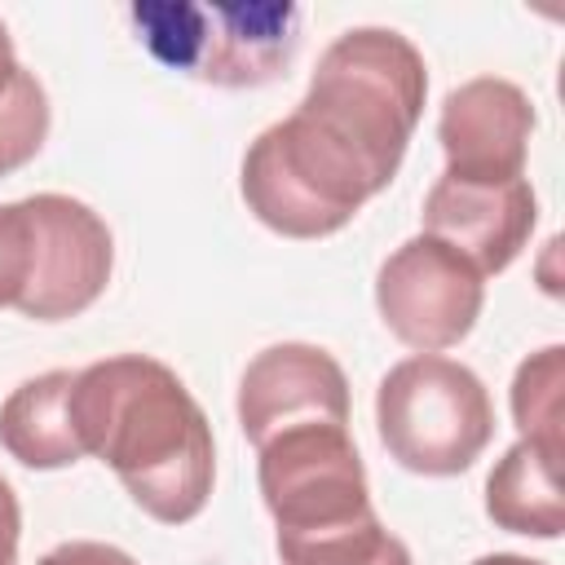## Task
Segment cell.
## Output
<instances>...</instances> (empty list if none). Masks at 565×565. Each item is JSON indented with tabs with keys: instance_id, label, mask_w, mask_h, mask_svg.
<instances>
[{
	"instance_id": "d6986e66",
	"label": "cell",
	"mask_w": 565,
	"mask_h": 565,
	"mask_svg": "<svg viewBox=\"0 0 565 565\" xmlns=\"http://www.w3.org/2000/svg\"><path fill=\"white\" fill-rule=\"evenodd\" d=\"M18 539H22V508L13 486L0 477V565H18Z\"/></svg>"
},
{
	"instance_id": "7c38bea8",
	"label": "cell",
	"mask_w": 565,
	"mask_h": 565,
	"mask_svg": "<svg viewBox=\"0 0 565 565\" xmlns=\"http://www.w3.org/2000/svg\"><path fill=\"white\" fill-rule=\"evenodd\" d=\"M71 384H75V371H44L22 380L0 402V446L22 468L53 472L84 459L71 424Z\"/></svg>"
},
{
	"instance_id": "ba28073f",
	"label": "cell",
	"mask_w": 565,
	"mask_h": 565,
	"mask_svg": "<svg viewBox=\"0 0 565 565\" xmlns=\"http://www.w3.org/2000/svg\"><path fill=\"white\" fill-rule=\"evenodd\" d=\"M481 300L486 278L468 256L433 234H415L393 247L375 274V305L384 327L419 353L459 344L481 318Z\"/></svg>"
},
{
	"instance_id": "9c48e42d",
	"label": "cell",
	"mask_w": 565,
	"mask_h": 565,
	"mask_svg": "<svg viewBox=\"0 0 565 565\" xmlns=\"http://www.w3.org/2000/svg\"><path fill=\"white\" fill-rule=\"evenodd\" d=\"M534 132V102L503 75H477L446 93L437 115V141L446 172L463 181H521Z\"/></svg>"
},
{
	"instance_id": "ffe728a7",
	"label": "cell",
	"mask_w": 565,
	"mask_h": 565,
	"mask_svg": "<svg viewBox=\"0 0 565 565\" xmlns=\"http://www.w3.org/2000/svg\"><path fill=\"white\" fill-rule=\"evenodd\" d=\"M472 565H543V561H530V556H516V552H490V556H477Z\"/></svg>"
},
{
	"instance_id": "5b68a950",
	"label": "cell",
	"mask_w": 565,
	"mask_h": 565,
	"mask_svg": "<svg viewBox=\"0 0 565 565\" xmlns=\"http://www.w3.org/2000/svg\"><path fill=\"white\" fill-rule=\"evenodd\" d=\"M238 190L247 212L282 238H327L375 194L366 172L296 110L247 146Z\"/></svg>"
},
{
	"instance_id": "e0dca14e",
	"label": "cell",
	"mask_w": 565,
	"mask_h": 565,
	"mask_svg": "<svg viewBox=\"0 0 565 565\" xmlns=\"http://www.w3.org/2000/svg\"><path fill=\"white\" fill-rule=\"evenodd\" d=\"M22 269H26V252H22V221H18V203H0V309L18 305L22 291Z\"/></svg>"
},
{
	"instance_id": "277c9868",
	"label": "cell",
	"mask_w": 565,
	"mask_h": 565,
	"mask_svg": "<svg viewBox=\"0 0 565 565\" xmlns=\"http://www.w3.org/2000/svg\"><path fill=\"white\" fill-rule=\"evenodd\" d=\"M384 450L419 477H455L477 463L494 437V406L481 375L441 353H415L388 366L375 388Z\"/></svg>"
},
{
	"instance_id": "44dd1931",
	"label": "cell",
	"mask_w": 565,
	"mask_h": 565,
	"mask_svg": "<svg viewBox=\"0 0 565 565\" xmlns=\"http://www.w3.org/2000/svg\"><path fill=\"white\" fill-rule=\"evenodd\" d=\"M18 57H13V40H9V26L0 22V66H13Z\"/></svg>"
},
{
	"instance_id": "2e32d148",
	"label": "cell",
	"mask_w": 565,
	"mask_h": 565,
	"mask_svg": "<svg viewBox=\"0 0 565 565\" xmlns=\"http://www.w3.org/2000/svg\"><path fill=\"white\" fill-rule=\"evenodd\" d=\"M561 384H565V349L547 344L530 353L512 375V419L525 441H539L561 455Z\"/></svg>"
},
{
	"instance_id": "6da1fadb",
	"label": "cell",
	"mask_w": 565,
	"mask_h": 565,
	"mask_svg": "<svg viewBox=\"0 0 565 565\" xmlns=\"http://www.w3.org/2000/svg\"><path fill=\"white\" fill-rule=\"evenodd\" d=\"M71 424L79 450L97 455L146 516L185 525L203 512L216 477L212 424L168 362L115 353L75 371Z\"/></svg>"
},
{
	"instance_id": "5bb4252c",
	"label": "cell",
	"mask_w": 565,
	"mask_h": 565,
	"mask_svg": "<svg viewBox=\"0 0 565 565\" xmlns=\"http://www.w3.org/2000/svg\"><path fill=\"white\" fill-rule=\"evenodd\" d=\"M278 556L282 565H411L406 543L375 512L313 534H278Z\"/></svg>"
},
{
	"instance_id": "8fae6325",
	"label": "cell",
	"mask_w": 565,
	"mask_h": 565,
	"mask_svg": "<svg viewBox=\"0 0 565 565\" xmlns=\"http://www.w3.org/2000/svg\"><path fill=\"white\" fill-rule=\"evenodd\" d=\"M424 234L441 238L472 260L481 278L503 274L530 243L539 221V199L530 177L521 181H463L441 172L424 199Z\"/></svg>"
},
{
	"instance_id": "52a82bcc",
	"label": "cell",
	"mask_w": 565,
	"mask_h": 565,
	"mask_svg": "<svg viewBox=\"0 0 565 565\" xmlns=\"http://www.w3.org/2000/svg\"><path fill=\"white\" fill-rule=\"evenodd\" d=\"M18 221L26 269L13 309L35 322H62L84 313L106 291L115 265V238L106 221L71 194L18 199Z\"/></svg>"
},
{
	"instance_id": "7a4b0ae2",
	"label": "cell",
	"mask_w": 565,
	"mask_h": 565,
	"mask_svg": "<svg viewBox=\"0 0 565 565\" xmlns=\"http://www.w3.org/2000/svg\"><path fill=\"white\" fill-rule=\"evenodd\" d=\"M424 97V53L393 26H353L322 49L296 115L335 141L380 194L406 159Z\"/></svg>"
},
{
	"instance_id": "9a60e30c",
	"label": "cell",
	"mask_w": 565,
	"mask_h": 565,
	"mask_svg": "<svg viewBox=\"0 0 565 565\" xmlns=\"http://www.w3.org/2000/svg\"><path fill=\"white\" fill-rule=\"evenodd\" d=\"M49 137V93L22 62L0 66V177L40 154Z\"/></svg>"
},
{
	"instance_id": "30bf717a",
	"label": "cell",
	"mask_w": 565,
	"mask_h": 565,
	"mask_svg": "<svg viewBox=\"0 0 565 565\" xmlns=\"http://www.w3.org/2000/svg\"><path fill=\"white\" fill-rule=\"evenodd\" d=\"M344 424L349 428V380L340 362L305 340L260 349L238 380V424L252 446L296 424Z\"/></svg>"
},
{
	"instance_id": "8992f818",
	"label": "cell",
	"mask_w": 565,
	"mask_h": 565,
	"mask_svg": "<svg viewBox=\"0 0 565 565\" xmlns=\"http://www.w3.org/2000/svg\"><path fill=\"white\" fill-rule=\"evenodd\" d=\"M260 499L278 534H313L349 525L371 508L362 455L344 424H296L256 446Z\"/></svg>"
},
{
	"instance_id": "ac0fdd59",
	"label": "cell",
	"mask_w": 565,
	"mask_h": 565,
	"mask_svg": "<svg viewBox=\"0 0 565 565\" xmlns=\"http://www.w3.org/2000/svg\"><path fill=\"white\" fill-rule=\"evenodd\" d=\"M40 565H137V561L124 547H115V543L71 539V543H57L53 552H44Z\"/></svg>"
},
{
	"instance_id": "3957f363",
	"label": "cell",
	"mask_w": 565,
	"mask_h": 565,
	"mask_svg": "<svg viewBox=\"0 0 565 565\" xmlns=\"http://www.w3.org/2000/svg\"><path fill=\"white\" fill-rule=\"evenodd\" d=\"M132 22L163 66L216 88L274 84L300 49L291 0H141Z\"/></svg>"
},
{
	"instance_id": "4fadbf2b",
	"label": "cell",
	"mask_w": 565,
	"mask_h": 565,
	"mask_svg": "<svg viewBox=\"0 0 565 565\" xmlns=\"http://www.w3.org/2000/svg\"><path fill=\"white\" fill-rule=\"evenodd\" d=\"M561 455L539 441H516L486 477V516L499 530L530 539H561L565 503H561Z\"/></svg>"
}]
</instances>
